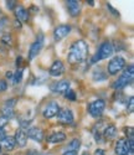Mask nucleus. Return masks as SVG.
Returning a JSON list of instances; mask_svg holds the SVG:
<instances>
[{"label":"nucleus","instance_id":"17","mask_svg":"<svg viewBox=\"0 0 134 155\" xmlns=\"http://www.w3.org/2000/svg\"><path fill=\"white\" fill-rule=\"evenodd\" d=\"M67 9L71 16H77L79 14V10H81V4L77 0H69L67 2Z\"/></svg>","mask_w":134,"mask_h":155},{"label":"nucleus","instance_id":"12","mask_svg":"<svg viewBox=\"0 0 134 155\" xmlns=\"http://www.w3.org/2000/svg\"><path fill=\"white\" fill-rule=\"evenodd\" d=\"M65 72V66H63V63H62V61H60V60H56L55 62L52 63V66L50 67V76H52V77H59V76H61L62 73Z\"/></svg>","mask_w":134,"mask_h":155},{"label":"nucleus","instance_id":"26","mask_svg":"<svg viewBox=\"0 0 134 155\" xmlns=\"http://www.w3.org/2000/svg\"><path fill=\"white\" fill-rule=\"evenodd\" d=\"M66 98L70 101H76V93L73 91H71V89H69V91L66 92Z\"/></svg>","mask_w":134,"mask_h":155},{"label":"nucleus","instance_id":"8","mask_svg":"<svg viewBox=\"0 0 134 155\" xmlns=\"http://www.w3.org/2000/svg\"><path fill=\"white\" fill-rule=\"evenodd\" d=\"M60 109H61V108H60V106L57 104L56 102H51V103H49V104L45 107L42 114H44V117H45V118L51 119V118L56 117V115L59 114Z\"/></svg>","mask_w":134,"mask_h":155},{"label":"nucleus","instance_id":"29","mask_svg":"<svg viewBox=\"0 0 134 155\" xmlns=\"http://www.w3.org/2000/svg\"><path fill=\"white\" fill-rule=\"evenodd\" d=\"M2 41H3L4 44H6V45H11V36H10L9 34L4 35L3 38H2Z\"/></svg>","mask_w":134,"mask_h":155},{"label":"nucleus","instance_id":"2","mask_svg":"<svg viewBox=\"0 0 134 155\" xmlns=\"http://www.w3.org/2000/svg\"><path fill=\"white\" fill-rule=\"evenodd\" d=\"M133 77H134V67L133 64H129V66L126 68V71L118 77V80L113 83V88L116 89H122L126 86H128L132 81H133Z\"/></svg>","mask_w":134,"mask_h":155},{"label":"nucleus","instance_id":"24","mask_svg":"<svg viewBox=\"0 0 134 155\" xmlns=\"http://www.w3.org/2000/svg\"><path fill=\"white\" fill-rule=\"evenodd\" d=\"M127 109H128L129 113H133L134 112V98L133 97H130L129 98V102L127 103Z\"/></svg>","mask_w":134,"mask_h":155},{"label":"nucleus","instance_id":"10","mask_svg":"<svg viewBox=\"0 0 134 155\" xmlns=\"http://www.w3.org/2000/svg\"><path fill=\"white\" fill-rule=\"evenodd\" d=\"M70 31H71V28L69 25H59L55 29V31H53V38H55V41H60L69 35Z\"/></svg>","mask_w":134,"mask_h":155},{"label":"nucleus","instance_id":"25","mask_svg":"<svg viewBox=\"0 0 134 155\" xmlns=\"http://www.w3.org/2000/svg\"><path fill=\"white\" fill-rule=\"evenodd\" d=\"M124 132H126V135L129 137L127 140H134V139H133V128H132V127L124 128Z\"/></svg>","mask_w":134,"mask_h":155},{"label":"nucleus","instance_id":"1","mask_svg":"<svg viewBox=\"0 0 134 155\" xmlns=\"http://www.w3.org/2000/svg\"><path fill=\"white\" fill-rule=\"evenodd\" d=\"M87 54H88L87 42H85L83 40H78V41L73 42V45L71 46L67 60H69V62L72 64L79 63L87 57Z\"/></svg>","mask_w":134,"mask_h":155},{"label":"nucleus","instance_id":"19","mask_svg":"<svg viewBox=\"0 0 134 155\" xmlns=\"http://www.w3.org/2000/svg\"><path fill=\"white\" fill-rule=\"evenodd\" d=\"M102 133H103V138L106 140H112L117 135V128L114 125H108L104 128V130Z\"/></svg>","mask_w":134,"mask_h":155},{"label":"nucleus","instance_id":"34","mask_svg":"<svg viewBox=\"0 0 134 155\" xmlns=\"http://www.w3.org/2000/svg\"><path fill=\"white\" fill-rule=\"evenodd\" d=\"M12 74H14V73H12V72H10V71H9V72L6 73V78H11V80H12Z\"/></svg>","mask_w":134,"mask_h":155},{"label":"nucleus","instance_id":"36","mask_svg":"<svg viewBox=\"0 0 134 155\" xmlns=\"http://www.w3.org/2000/svg\"><path fill=\"white\" fill-rule=\"evenodd\" d=\"M82 155H89V154H88V153H83Z\"/></svg>","mask_w":134,"mask_h":155},{"label":"nucleus","instance_id":"20","mask_svg":"<svg viewBox=\"0 0 134 155\" xmlns=\"http://www.w3.org/2000/svg\"><path fill=\"white\" fill-rule=\"evenodd\" d=\"M2 144H3V148L6 150V151H10L15 148L16 143H15V139L12 137H5L3 140H2Z\"/></svg>","mask_w":134,"mask_h":155},{"label":"nucleus","instance_id":"16","mask_svg":"<svg viewBox=\"0 0 134 155\" xmlns=\"http://www.w3.org/2000/svg\"><path fill=\"white\" fill-rule=\"evenodd\" d=\"M65 140H66V134L62 132H53L52 134H50L47 137V143H50V144L62 143Z\"/></svg>","mask_w":134,"mask_h":155},{"label":"nucleus","instance_id":"13","mask_svg":"<svg viewBox=\"0 0 134 155\" xmlns=\"http://www.w3.org/2000/svg\"><path fill=\"white\" fill-rule=\"evenodd\" d=\"M26 135H28V138H30L35 141H41L44 139V132L37 127L29 128V130L26 132Z\"/></svg>","mask_w":134,"mask_h":155},{"label":"nucleus","instance_id":"31","mask_svg":"<svg viewBox=\"0 0 134 155\" xmlns=\"http://www.w3.org/2000/svg\"><path fill=\"white\" fill-rule=\"evenodd\" d=\"M62 155H77V151H72V150H67L65 151Z\"/></svg>","mask_w":134,"mask_h":155},{"label":"nucleus","instance_id":"23","mask_svg":"<svg viewBox=\"0 0 134 155\" xmlns=\"http://www.w3.org/2000/svg\"><path fill=\"white\" fill-rule=\"evenodd\" d=\"M79 147H81V141H79L78 139H73L70 145H69V150H72V151H77L79 149Z\"/></svg>","mask_w":134,"mask_h":155},{"label":"nucleus","instance_id":"11","mask_svg":"<svg viewBox=\"0 0 134 155\" xmlns=\"http://www.w3.org/2000/svg\"><path fill=\"white\" fill-rule=\"evenodd\" d=\"M16 106V99L15 98H11V99H8L5 102V104L3 107V115L6 117L8 119L11 118L14 115V108Z\"/></svg>","mask_w":134,"mask_h":155},{"label":"nucleus","instance_id":"14","mask_svg":"<svg viewBox=\"0 0 134 155\" xmlns=\"http://www.w3.org/2000/svg\"><path fill=\"white\" fill-rule=\"evenodd\" d=\"M14 139H15V143L20 148H24V147H26V144H28V135H26V132L21 128L16 130Z\"/></svg>","mask_w":134,"mask_h":155},{"label":"nucleus","instance_id":"18","mask_svg":"<svg viewBox=\"0 0 134 155\" xmlns=\"http://www.w3.org/2000/svg\"><path fill=\"white\" fill-rule=\"evenodd\" d=\"M15 15H16V19L21 22H26L29 20V11L24 6H16L15 8Z\"/></svg>","mask_w":134,"mask_h":155},{"label":"nucleus","instance_id":"28","mask_svg":"<svg viewBox=\"0 0 134 155\" xmlns=\"http://www.w3.org/2000/svg\"><path fill=\"white\" fill-rule=\"evenodd\" d=\"M6 88H8V83H6V81L0 80V93H2V92H5V91H6Z\"/></svg>","mask_w":134,"mask_h":155},{"label":"nucleus","instance_id":"6","mask_svg":"<svg viewBox=\"0 0 134 155\" xmlns=\"http://www.w3.org/2000/svg\"><path fill=\"white\" fill-rule=\"evenodd\" d=\"M104 108H106V102L103 99H96L88 104V113L93 118H98L102 115Z\"/></svg>","mask_w":134,"mask_h":155},{"label":"nucleus","instance_id":"3","mask_svg":"<svg viewBox=\"0 0 134 155\" xmlns=\"http://www.w3.org/2000/svg\"><path fill=\"white\" fill-rule=\"evenodd\" d=\"M113 52H114L113 45H112L109 41H106V42H103V44L99 46L97 54L92 57L91 63H96V62H98V61H101V60L108 58V57H111V56L113 55Z\"/></svg>","mask_w":134,"mask_h":155},{"label":"nucleus","instance_id":"21","mask_svg":"<svg viewBox=\"0 0 134 155\" xmlns=\"http://www.w3.org/2000/svg\"><path fill=\"white\" fill-rule=\"evenodd\" d=\"M22 74H24V70L22 68H18V71L12 74V84H18V83H20L21 82V80H22Z\"/></svg>","mask_w":134,"mask_h":155},{"label":"nucleus","instance_id":"9","mask_svg":"<svg viewBox=\"0 0 134 155\" xmlns=\"http://www.w3.org/2000/svg\"><path fill=\"white\" fill-rule=\"evenodd\" d=\"M57 119L61 124H72L73 123V113L71 109H60L57 114Z\"/></svg>","mask_w":134,"mask_h":155},{"label":"nucleus","instance_id":"4","mask_svg":"<svg viewBox=\"0 0 134 155\" xmlns=\"http://www.w3.org/2000/svg\"><path fill=\"white\" fill-rule=\"evenodd\" d=\"M134 140L118 139L116 143V154L117 155H133L134 154Z\"/></svg>","mask_w":134,"mask_h":155},{"label":"nucleus","instance_id":"7","mask_svg":"<svg viewBox=\"0 0 134 155\" xmlns=\"http://www.w3.org/2000/svg\"><path fill=\"white\" fill-rule=\"evenodd\" d=\"M44 42H45L44 35H42V34L39 35V37L36 38V41H35V42L31 45V47H30V51H29V58H30V60L35 58V57L39 55V52L41 51V48H42V46H44Z\"/></svg>","mask_w":134,"mask_h":155},{"label":"nucleus","instance_id":"32","mask_svg":"<svg viewBox=\"0 0 134 155\" xmlns=\"http://www.w3.org/2000/svg\"><path fill=\"white\" fill-rule=\"evenodd\" d=\"M6 135H5V133H4V130H3V129H0V141H2L4 138H5Z\"/></svg>","mask_w":134,"mask_h":155},{"label":"nucleus","instance_id":"15","mask_svg":"<svg viewBox=\"0 0 134 155\" xmlns=\"http://www.w3.org/2000/svg\"><path fill=\"white\" fill-rule=\"evenodd\" d=\"M70 87H71V83L65 80V81L56 82L55 84H53L52 86V91L56 92V93H66L70 89Z\"/></svg>","mask_w":134,"mask_h":155},{"label":"nucleus","instance_id":"27","mask_svg":"<svg viewBox=\"0 0 134 155\" xmlns=\"http://www.w3.org/2000/svg\"><path fill=\"white\" fill-rule=\"evenodd\" d=\"M8 122H9V119L6 117H4V115H0V129H3L8 124Z\"/></svg>","mask_w":134,"mask_h":155},{"label":"nucleus","instance_id":"30","mask_svg":"<svg viewBox=\"0 0 134 155\" xmlns=\"http://www.w3.org/2000/svg\"><path fill=\"white\" fill-rule=\"evenodd\" d=\"M6 6H8V9H14L15 2H6Z\"/></svg>","mask_w":134,"mask_h":155},{"label":"nucleus","instance_id":"5","mask_svg":"<svg viewBox=\"0 0 134 155\" xmlns=\"http://www.w3.org/2000/svg\"><path fill=\"white\" fill-rule=\"evenodd\" d=\"M124 66H126V60L122 56H116L108 63V67H107V70H108V73L109 74L114 76L118 72L122 71L124 68Z\"/></svg>","mask_w":134,"mask_h":155},{"label":"nucleus","instance_id":"37","mask_svg":"<svg viewBox=\"0 0 134 155\" xmlns=\"http://www.w3.org/2000/svg\"><path fill=\"white\" fill-rule=\"evenodd\" d=\"M0 151H2V145H0Z\"/></svg>","mask_w":134,"mask_h":155},{"label":"nucleus","instance_id":"35","mask_svg":"<svg viewBox=\"0 0 134 155\" xmlns=\"http://www.w3.org/2000/svg\"><path fill=\"white\" fill-rule=\"evenodd\" d=\"M28 155H37V153H36V150H31V151H29Z\"/></svg>","mask_w":134,"mask_h":155},{"label":"nucleus","instance_id":"22","mask_svg":"<svg viewBox=\"0 0 134 155\" xmlns=\"http://www.w3.org/2000/svg\"><path fill=\"white\" fill-rule=\"evenodd\" d=\"M107 78V76L99 70H97V71H95L93 72V81H96V82H101V81H104Z\"/></svg>","mask_w":134,"mask_h":155},{"label":"nucleus","instance_id":"33","mask_svg":"<svg viewBox=\"0 0 134 155\" xmlns=\"http://www.w3.org/2000/svg\"><path fill=\"white\" fill-rule=\"evenodd\" d=\"M95 155H104V150H102V149H97L96 153H95Z\"/></svg>","mask_w":134,"mask_h":155}]
</instances>
